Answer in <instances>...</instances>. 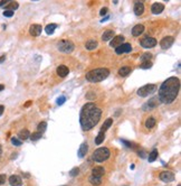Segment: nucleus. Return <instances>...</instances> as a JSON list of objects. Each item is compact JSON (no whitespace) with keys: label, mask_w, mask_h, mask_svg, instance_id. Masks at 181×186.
<instances>
[{"label":"nucleus","mask_w":181,"mask_h":186,"mask_svg":"<svg viewBox=\"0 0 181 186\" xmlns=\"http://www.w3.org/2000/svg\"><path fill=\"white\" fill-rule=\"evenodd\" d=\"M102 115V110L95 103L88 102L84 104L80 114V124L83 130H90L99 124Z\"/></svg>","instance_id":"f257e3e1"},{"label":"nucleus","mask_w":181,"mask_h":186,"mask_svg":"<svg viewBox=\"0 0 181 186\" xmlns=\"http://www.w3.org/2000/svg\"><path fill=\"white\" fill-rule=\"evenodd\" d=\"M179 90H180V80L176 76H171L161 84L159 89V100L162 103H172L177 99Z\"/></svg>","instance_id":"f03ea898"},{"label":"nucleus","mask_w":181,"mask_h":186,"mask_svg":"<svg viewBox=\"0 0 181 186\" xmlns=\"http://www.w3.org/2000/svg\"><path fill=\"white\" fill-rule=\"evenodd\" d=\"M110 75V71L105 67H100V69H95L92 70L86 74V80L88 82L92 83H97L104 81L107 76Z\"/></svg>","instance_id":"7ed1b4c3"},{"label":"nucleus","mask_w":181,"mask_h":186,"mask_svg":"<svg viewBox=\"0 0 181 186\" xmlns=\"http://www.w3.org/2000/svg\"><path fill=\"white\" fill-rule=\"evenodd\" d=\"M111 155V151L109 148L106 147H101V148H97L94 153H93V160L97 162V163H103L105 162Z\"/></svg>","instance_id":"20e7f679"},{"label":"nucleus","mask_w":181,"mask_h":186,"mask_svg":"<svg viewBox=\"0 0 181 186\" xmlns=\"http://www.w3.org/2000/svg\"><path fill=\"white\" fill-rule=\"evenodd\" d=\"M57 48H58L59 52L68 54V53H72L74 51L75 45H74L73 41H67V39H63V41H60L59 43L57 44Z\"/></svg>","instance_id":"39448f33"},{"label":"nucleus","mask_w":181,"mask_h":186,"mask_svg":"<svg viewBox=\"0 0 181 186\" xmlns=\"http://www.w3.org/2000/svg\"><path fill=\"white\" fill-rule=\"evenodd\" d=\"M157 90V85L155 84H145L142 88H140L138 90V95L141 98H145L149 94H152L153 92H155Z\"/></svg>","instance_id":"423d86ee"},{"label":"nucleus","mask_w":181,"mask_h":186,"mask_svg":"<svg viewBox=\"0 0 181 186\" xmlns=\"http://www.w3.org/2000/svg\"><path fill=\"white\" fill-rule=\"evenodd\" d=\"M140 45L144 48H152V47H154L157 45V39L153 38V37L145 36L140 41Z\"/></svg>","instance_id":"0eeeda50"},{"label":"nucleus","mask_w":181,"mask_h":186,"mask_svg":"<svg viewBox=\"0 0 181 186\" xmlns=\"http://www.w3.org/2000/svg\"><path fill=\"white\" fill-rule=\"evenodd\" d=\"M174 43V37L172 36H167V37H163L160 41V46L163 50H168L172 46V44Z\"/></svg>","instance_id":"6e6552de"},{"label":"nucleus","mask_w":181,"mask_h":186,"mask_svg":"<svg viewBox=\"0 0 181 186\" xmlns=\"http://www.w3.org/2000/svg\"><path fill=\"white\" fill-rule=\"evenodd\" d=\"M160 179L164 183H170L174 181V174L172 172H168V170H164L160 174Z\"/></svg>","instance_id":"1a4fd4ad"},{"label":"nucleus","mask_w":181,"mask_h":186,"mask_svg":"<svg viewBox=\"0 0 181 186\" xmlns=\"http://www.w3.org/2000/svg\"><path fill=\"white\" fill-rule=\"evenodd\" d=\"M124 36L122 35H119V36H114L112 39H111V43H110V46L111 47H114V48H118L119 46H121L124 41Z\"/></svg>","instance_id":"9d476101"},{"label":"nucleus","mask_w":181,"mask_h":186,"mask_svg":"<svg viewBox=\"0 0 181 186\" xmlns=\"http://www.w3.org/2000/svg\"><path fill=\"white\" fill-rule=\"evenodd\" d=\"M41 31H43V27L38 25V24H32L29 27V34L32 36V37H37L41 34Z\"/></svg>","instance_id":"9b49d317"},{"label":"nucleus","mask_w":181,"mask_h":186,"mask_svg":"<svg viewBox=\"0 0 181 186\" xmlns=\"http://www.w3.org/2000/svg\"><path fill=\"white\" fill-rule=\"evenodd\" d=\"M131 51H132V46L129 43H124L121 46H119L118 48H115V53L119 54V55L123 54V53H130Z\"/></svg>","instance_id":"f8f14e48"},{"label":"nucleus","mask_w":181,"mask_h":186,"mask_svg":"<svg viewBox=\"0 0 181 186\" xmlns=\"http://www.w3.org/2000/svg\"><path fill=\"white\" fill-rule=\"evenodd\" d=\"M163 10H164V5H163V3L154 2V3L151 6V11H152V14H154V15H159V14H161Z\"/></svg>","instance_id":"ddd939ff"},{"label":"nucleus","mask_w":181,"mask_h":186,"mask_svg":"<svg viewBox=\"0 0 181 186\" xmlns=\"http://www.w3.org/2000/svg\"><path fill=\"white\" fill-rule=\"evenodd\" d=\"M10 186H21L22 185V179L18 175H11L9 177Z\"/></svg>","instance_id":"4468645a"},{"label":"nucleus","mask_w":181,"mask_h":186,"mask_svg":"<svg viewBox=\"0 0 181 186\" xmlns=\"http://www.w3.org/2000/svg\"><path fill=\"white\" fill-rule=\"evenodd\" d=\"M56 72H57V74H58V76H60V77H65V76H67V75H68L70 70H68V67H67L66 65H59V66L57 67Z\"/></svg>","instance_id":"2eb2a0df"},{"label":"nucleus","mask_w":181,"mask_h":186,"mask_svg":"<svg viewBox=\"0 0 181 186\" xmlns=\"http://www.w3.org/2000/svg\"><path fill=\"white\" fill-rule=\"evenodd\" d=\"M133 10H134V14H135L136 16H141V15L143 14V11H144V5H143L141 1H136L135 5H134Z\"/></svg>","instance_id":"dca6fc26"},{"label":"nucleus","mask_w":181,"mask_h":186,"mask_svg":"<svg viewBox=\"0 0 181 186\" xmlns=\"http://www.w3.org/2000/svg\"><path fill=\"white\" fill-rule=\"evenodd\" d=\"M144 26L143 25H141V24H139V25H135L133 28H132V35L134 36V37H138V36H140L141 34L144 31Z\"/></svg>","instance_id":"f3484780"},{"label":"nucleus","mask_w":181,"mask_h":186,"mask_svg":"<svg viewBox=\"0 0 181 186\" xmlns=\"http://www.w3.org/2000/svg\"><path fill=\"white\" fill-rule=\"evenodd\" d=\"M92 175L95 176V177H99V178H101L102 176L105 174V169L102 167V166H96V167H94L93 168V170H92Z\"/></svg>","instance_id":"a211bd4d"},{"label":"nucleus","mask_w":181,"mask_h":186,"mask_svg":"<svg viewBox=\"0 0 181 186\" xmlns=\"http://www.w3.org/2000/svg\"><path fill=\"white\" fill-rule=\"evenodd\" d=\"M87 151H88V145H87L86 143H83V144L80 145V149H78L77 155H78L80 158H83V157H85V155L87 154Z\"/></svg>","instance_id":"6ab92c4d"},{"label":"nucleus","mask_w":181,"mask_h":186,"mask_svg":"<svg viewBox=\"0 0 181 186\" xmlns=\"http://www.w3.org/2000/svg\"><path fill=\"white\" fill-rule=\"evenodd\" d=\"M113 37H114V31L109 29V31H105L103 33V35H102V41H111Z\"/></svg>","instance_id":"aec40b11"},{"label":"nucleus","mask_w":181,"mask_h":186,"mask_svg":"<svg viewBox=\"0 0 181 186\" xmlns=\"http://www.w3.org/2000/svg\"><path fill=\"white\" fill-rule=\"evenodd\" d=\"M30 137V132L27 129H22L18 132V139L19 140H27Z\"/></svg>","instance_id":"412c9836"},{"label":"nucleus","mask_w":181,"mask_h":186,"mask_svg":"<svg viewBox=\"0 0 181 186\" xmlns=\"http://www.w3.org/2000/svg\"><path fill=\"white\" fill-rule=\"evenodd\" d=\"M97 41H94V39H90V41H86V44H85V47H86V50H88V51H93V50H95L96 47H97Z\"/></svg>","instance_id":"4be33fe9"},{"label":"nucleus","mask_w":181,"mask_h":186,"mask_svg":"<svg viewBox=\"0 0 181 186\" xmlns=\"http://www.w3.org/2000/svg\"><path fill=\"white\" fill-rule=\"evenodd\" d=\"M113 124V119L112 118H109V119H106L105 121H104V124H102V128H101V132H105L109 128H110L111 126Z\"/></svg>","instance_id":"5701e85b"},{"label":"nucleus","mask_w":181,"mask_h":186,"mask_svg":"<svg viewBox=\"0 0 181 186\" xmlns=\"http://www.w3.org/2000/svg\"><path fill=\"white\" fill-rule=\"evenodd\" d=\"M18 7H19L18 2H16V1H9V2L6 5V9H5V10L15 11L16 9H18Z\"/></svg>","instance_id":"b1692460"},{"label":"nucleus","mask_w":181,"mask_h":186,"mask_svg":"<svg viewBox=\"0 0 181 186\" xmlns=\"http://www.w3.org/2000/svg\"><path fill=\"white\" fill-rule=\"evenodd\" d=\"M157 124V121H155V118H153V117H150V118H148L147 120H145V128H148V129H152L154 126Z\"/></svg>","instance_id":"393cba45"},{"label":"nucleus","mask_w":181,"mask_h":186,"mask_svg":"<svg viewBox=\"0 0 181 186\" xmlns=\"http://www.w3.org/2000/svg\"><path fill=\"white\" fill-rule=\"evenodd\" d=\"M56 28H57V25L56 24H49V25H47L45 27V31H46L47 35H53Z\"/></svg>","instance_id":"a878e982"},{"label":"nucleus","mask_w":181,"mask_h":186,"mask_svg":"<svg viewBox=\"0 0 181 186\" xmlns=\"http://www.w3.org/2000/svg\"><path fill=\"white\" fill-rule=\"evenodd\" d=\"M131 73V67L129 66H123L119 70V75L120 76H128Z\"/></svg>","instance_id":"bb28decb"},{"label":"nucleus","mask_w":181,"mask_h":186,"mask_svg":"<svg viewBox=\"0 0 181 186\" xmlns=\"http://www.w3.org/2000/svg\"><path fill=\"white\" fill-rule=\"evenodd\" d=\"M88 181H90V184L94 186H100L101 184H102V179L99 178V177H95V176H93V175L88 178Z\"/></svg>","instance_id":"cd10ccee"},{"label":"nucleus","mask_w":181,"mask_h":186,"mask_svg":"<svg viewBox=\"0 0 181 186\" xmlns=\"http://www.w3.org/2000/svg\"><path fill=\"white\" fill-rule=\"evenodd\" d=\"M157 158H158V150L157 149H152V151L149 154V157H148L149 163H153Z\"/></svg>","instance_id":"c85d7f7f"},{"label":"nucleus","mask_w":181,"mask_h":186,"mask_svg":"<svg viewBox=\"0 0 181 186\" xmlns=\"http://www.w3.org/2000/svg\"><path fill=\"white\" fill-rule=\"evenodd\" d=\"M105 139V132H99L97 137L95 138V145H101Z\"/></svg>","instance_id":"c756f323"},{"label":"nucleus","mask_w":181,"mask_h":186,"mask_svg":"<svg viewBox=\"0 0 181 186\" xmlns=\"http://www.w3.org/2000/svg\"><path fill=\"white\" fill-rule=\"evenodd\" d=\"M157 100H158V98H153V99H151L150 101L148 102V104L145 105V107H149V109H152V108H155L157 105H158V102H157ZM144 107V108H145Z\"/></svg>","instance_id":"7c9ffc66"},{"label":"nucleus","mask_w":181,"mask_h":186,"mask_svg":"<svg viewBox=\"0 0 181 186\" xmlns=\"http://www.w3.org/2000/svg\"><path fill=\"white\" fill-rule=\"evenodd\" d=\"M152 58V54L151 53H144L142 56H141V61L143 62H150V60Z\"/></svg>","instance_id":"2f4dec72"},{"label":"nucleus","mask_w":181,"mask_h":186,"mask_svg":"<svg viewBox=\"0 0 181 186\" xmlns=\"http://www.w3.org/2000/svg\"><path fill=\"white\" fill-rule=\"evenodd\" d=\"M46 128H47V124H46L45 121H43V122H40V124H38V127H37V131L43 134V132L46 130Z\"/></svg>","instance_id":"473e14b6"},{"label":"nucleus","mask_w":181,"mask_h":186,"mask_svg":"<svg viewBox=\"0 0 181 186\" xmlns=\"http://www.w3.org/2000/svg\"><path fill=\"white\" fill-rule=\"evenodd\" d=\"M41 132H38V131H37V132H34V134H30V139H31V140H32V141H36V140H39L40 138H41Z\"/></svg>","instance_id":"72a5a7b5"},{"label":"nucleus","mask_w":181,"mask_h":186,"mask_svg":"<svg viewBox=\"0 0 181 186\" xmlns=\"http://www.w3.org/2000/svg\"><path fill=\"white\" fill-rule=\"evenodd\" d=\"M78 174H80V168H78V167H74L73 169H70V175L72 176V177H75V176H77Z\"/></svg>","instance_id":"f704fd0d"},{"label":"nucleus","mask_w":181,"mask_h":186,"mask_svg":"<svg viewBox=\"0 0 181 186\" xmlns=\"http://www.w3.org/2000/svg\"><path fill=\"white\" fill-rule=\"evenodd\" d=\"M11 144L14 146H17L18 147V146H21V140H19L17 137H12L11 138Z\"/></svg>","instance_id":"c9c22d12"},{"label":"nucleus","mask_w":181,"mask_h":186,"mask_svg":"<svg viewBox=\"0 0 181 186\" xmlns=\"http://www.w3.org/2000/svg\"><path fill=\"white\" fill-rule=\"evenodd\" d=\"M140 67H141V69H143V70L151 69V67H152V63H151V62H143L140 65Z\"/></svg>","instance_id":"e433bc0d"},{"label":"nucleus","mask_w":181,"mask_h":186,"mask_svg":"<svg viewBox=\"0 0 181 186\" xmlns=\"http://www.w3.org/2000/svg\"><path fill=\"white\" fill-rule=\"evenodd\" d=\"M65 101H66V96L61 95V96H59V98L57 99V104H58V105H61V104L65 103Z\"/></svg>","instance_id":"4c0bfd02"},{"label":"nucleus","mask_w":181,"mask_h":186,"mask_svg":"<svg viewBox=\"0 0 181 186\" xmlns=\"http://www.w3.org/2000/svg\"><path fill=\"white\" fill-rule=\"evenodd\" d=\"M14 14H15V11H10V10L3 11V16H5V17H12Z\"/></svg>","instance_id":"58836bf2"},{"label":"nucleus","mask_w":181,"mask_h":186,"mask_svg":"<svg viewBox=\"0 0 181 186\" xmlns=\"http://www.w3.org/2000/svg\"><path fill=\"white\" fill-rule=\"evenodd\" d=\"M6 178H7L6 175H3V174H2V175H0V185H2L3 183H6Z\"/></svg>","instance_id":"ea45409f"},{"label":"nucleus","mask_w":181,"mask_h":186,"mask_svg":"<svg viewBox=\"0 0 181 186\" xmlns=\"http://www.w3.org/2000/svg\"><path fill=\"white\" fill-rule=\"evenodd\" d=\"M107 11H109L107 8H102L101 11H100V15L101 16H104V15H106V14H107Z\"/></svg>","instance_id":"a19ab883"},{"label":"nucleus","mask_w":181,"mask_h":186,"mask_svg":"<svg viewBox=\"0 0 181 186\" xmlns=\"http://www.w3.org/2000/svg\"><path fill=\"white\" fill-rule=\"evenodd\" d=\"M121 141H122L124 145H126V147H129V148H133V145L131 144L130 141H126V140H121Z\"/></svg>","instance_id":"79ce46f5"},{"label":"nucleus","mask_w":181,"mask_h":186,"mask_svg":"<svg viewBox=\"0 0 181 186\" xmlns=\"http://www.w3.org/2000/svg\"><path fill=\"white\" fill-rule=\"evenodd\" d=\"M9 1H6V0H2V1H0V7H2V6H6L7 3H8Z\"/></svg>","instance_id":"37998d69"},{"label":"nucleus","mask_w":181,"mask_h":186,"mask_svg":"<svg viewBox=\"0 0 181 186\" xmlns=\"http://www.w3.org/2000/svg\"><path fill=\"white\" fill-rule=\"evenodd\" d=\"M3 110H5V107L3 105H0V115L3 113Z\"/></svg>","instance_id":"c03bdc74"},{"label":"nucleus","mask_w":181,"mask_h":186,"mask_svg":"<svg viewBox=\"0 0 181 186\" xmlns=\"http://www.w3.org/2000/svg\"><path fill=\"white\" fill-rule=\"evenodd\" d=\"M5 60H6V55H2V56L0 57V63H2Z\"/></svg>","instance_id":"a18cd8bd"},{"label":"nucleus","mask_w":181,"mask_h":186,"mask_svg":"<svg viewBox=\"0 0 181 186\" xmlns=\"http://www.w3.org/2000/svg\"><path fill=\"white\" fill-rule=\"evenodd\" d=\"M139 156H141V157H142V158H144V157H145V154H144V151H139Z\"/></svg>","instance_id":"49530a36"},{"label":"nucleus","mask_w":181,"mask_h":186,"mask_svg":"<svg viewBox=\"0 0 181 186\" xmlns=\"http://www.w3.org/2000/svg\"><path fill=\"white\" fill-rule=\"evenodd\" d=\"M3 89H5V85H3V84H0V92H1Z\"/></svg>","instance_id":"de8ad7c7"},{"label":"nucleus","mask_w":181,"mask_h":186,"mask_svg":"<svg viewBox=\"0 0 181 186\" xmlns=\"http://www.w3.org/2000/svg\"><path fill=\"white\" fill-rule=\"evenodd\" d=\"M107 19H109V16H106L105 18H103V19H102V20H101V21H102V22H104V21H106V20H107Z\"/></svg>","instance_id":"09e8293b"},{"label":"nucleus","mask_w":181,"mask_h":186,"mask_svg":"<svg viewBox=\"0 0 181 186\" xmlns=\"http://www.w3.org/2000/svg\"><path fill=\"white\" fill-rule=\"evenodd\" d=\"M1 154H2V147L0 145V157H1Z\"/></svg>","instance_id":"8fccbe9b"},{"label":"nucleus","mask_w":181,"mask_h":186,"mask_svg":"<svg viewBox=\"0 0 181 186\" xmlns=\"http://www.w3.org/2000/svg\"><path fill=\"white\" fill-rule=\"evenodd\" d=\"M178 186H181V185H178Z\"/></svg>","instance_id":"3c124183"}]
</instances>
